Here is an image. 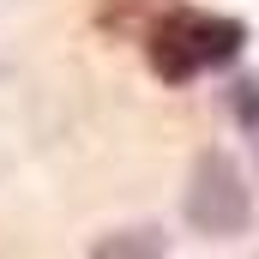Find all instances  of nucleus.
I'll use <instances>...</instances> for the list:
<instances>
[{
  "label": "nucleus",
  "instance_id": "f257e3e1",
  "mask_svg": "<svg viewBox=\"0 0 259 259\" xmlns=\"http://www.w3.org/2000/svg\"><path fill=\"white\" fill-rule=\"evenodd\" d=\"M241 49H247V24L229 12H199V6L163 12L145 36V61L163 84H193L205 72H223L241 61Z\"/></svg>",
  "mask_w": 259,
  "mask_h": 259
},
{
  "label": "nucleus",
  "instance_id": "f03ea898",
  "mask_svg": "<svg viewBox=\"0 0 259 259\" xmlns=\"http://www.w3.org/2000/svg\"><path fill=\"white\" fill-rule=\"evenodd\" d=\"M181 211H187V223L199 235H217V241L247 235V223H253V187H247L241 163L229 151H205L193 163V175H187Z\"/></svg>",
  "mask_w": 259,
  "mask_h": 259
},
{
  "label": "nucleus",
  "instance_id": "7ed1b4c3",
  "mask_svg": "<svg viewBox=\"0 0 259 259\" xmlns=\"http://www.w3.org/2000/svg\"><path fill=\"white\" fill-rule=\"evenodd\" d=\"M91 253L97 259H127V253L157 259V253H169V235H163V229H121V235H103Z\"/></svg>",
  "mask_w": 259,
  "mask_h": 259
},
{
  "label": "nucleus",
  "instance_id": "20e7f679",
  "mask_svg": "<svg viewBox=\"0 0 259 259\" xmlns=\"http://www.w3.org/2000/svg\"><path fill=\"white\" fill-rule=\"evenodd\" d=\"M229 109H235V127L259 139V78H241V84L229 91Z\"/></svg>",
  "mask_w": 259,
  "mask_h": 259
}]
</instances>
